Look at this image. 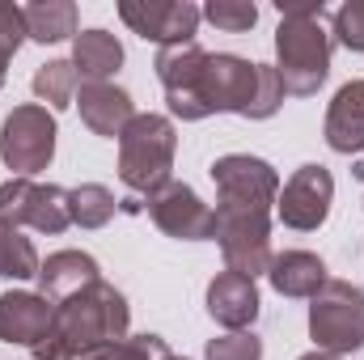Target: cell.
<instances>
[{"mask_svg":"<svg viewBox=\"0 0 364 360\" xmlns=\"http://www.w3.org/2000/svg\"><path fill=\"white\" fill-rule=\"evenodd\" d=\"M73 68H77V81L81 85L110 81L123 68V43L110 30H81L73 38Z\"/></svg>","mask_w":364,"mask_h":360,"instance_id":"ac0fdd59","label":"cell"},{"mask_svg":"<svg viewBox=\"0 0 364 360\" xmlns=\"http://www.w3.org/2000/svg\"><path fill=\"white\" fill-rule=\"evenodd\" d=\"M309 339L318 352L348 356L364 348V288L352 280H326L309 297Z\"/></svg>","mask_w":364,"mask_h":360,"instance_id":"8992f818","label":"cell"},{"mask_svg":"<svg viewBox=\"0 0 364 360\" xmlns=\"http://www.w3.org/2000/svg\"><path fill=\"white\" fill-rule=\"evenodd\" d=\"M21 17H26V38H34L43 47L81 34L73 0H34V4H21Z\"/></svg>","mask_w":364,"mask_h":360,"instance_id":"d6986e66","label":"cell"},{"mask_svg":"<svg viewBox=\"0 0 364 360\" xmlns=\"http://www.w3.org/2000/svg\"><path fill=\"white\" fill-rule=\"evenodd\" d=\"M174 360H186V356H174Z\"/></svg>","mask_w":364,"mask_h":360,"instance_id":"4dcf8cb0","label":"cell"},{"mask_svg":"<svg viewBox=\"0 0 364 360\" xmlns=\"http://www.w3.org/2000/svg\"><path fill=\"white\" fill-rule=\"evenodd\" d=\"M144 212L153 216V225L166 238H178V242H208L216 233V212L195 195V186H186L178 179H170L153 195H144Z\"/></svg>","mask_w":364,"mask_h":360,"instance_id":"30bf717a","label":"cell"},{"mask_svg":"<svg viewBox=\"0 0 364 360\" xmlns=\"http://www.w3.org/2000/svg\"><path fill=\"white\" fill-rule=\"evenodd\" d=\"M157 81L166 90V106L182 123H199L212 115H242L255 119L259 90H263V64L233 55V51H203L199 43L161 47Z\"/></svg>","mask_w":364,"mask_h":360,"instance_id":"6da1fadb","label":"cell"},{"mask_svg":"<svg viewBox=\"0 0 364 360\" xmlns=\"http://www.w3.org/2000/svg\"><path fill=\"white\" fill-rule=\"evenodd\" d=\"M208 360H263V339L255 331H229L208 339Z\"/></svg>","mask_w":364,"mask_h":360,"instance_id":"d4e9b609","label":"cell"},{"mask_svg":"<svg viewBox=\"0 0 364 360\" xmlns=\"http://www.w3.org/2000/svg\"><path fill=\"white\" fill-rule=\"evenodd\" d=\"M119 17L140 34L144 43L161 47H182L195 43V30L203 21V9L191 0H119Z\"/></svg>","mask_w":364,"mask_h":360,"instance_id":"9c48e42d","label":"cell"},{"mask_svg":"<svg viewBox=\"0 0 364 360\" xmlns=\"http://www.w3.org/2000/svg\"><path fill=\"white\" fill-rule=\"evenodd\" d=\"M301 360H343V356H331V352H318V348H314V352H305Z\"/></svg>","mask_w":364,"mask_h":360,"instance_id":"f1b7e54d","label":"cell"},{"mask_svg":"<svg viewBox=\"0 0 364 360\" xmlns=\"http://www.w3.org/2000/svg\"><path fill=\"white\" fill-rule=\"evenodd\" d=\"M356 179H364V166H356Z\"/></svg>","mask_w":364,"mask_h":360,"instance_id":"f546056e","label":"cell"},{"mask_svg":"<svg viewBox=\"0 0 364 360\" xmlns=\"http://www.w3.org/2000/svg\"><path fill=\"white\" fill-rule=\"evenodd\" d=\"M259 288L250 275H237V271H220L212 275L208 284V318L225 331H250L255 318H259Z\"/></svg>","mask_w":364,"mask_h":360,"instance_id":"5bb4252c","label":"cell"},{"mask_svg":"<svg viewBox=\"0 0 364 360\" xmlns=\"http://www.w3.org/2000/svg\"><path fill=\"white\" fill-rule=\"evenodd\" d=\"M275 13L279 17H322L326 4L322 0H275Z\"/></svg>","mask_w":364,"mask_h":360,"instance_id":"83f0119b","label":"cell"},{"mask_svg":"<svg viewBox=\"0 0 364 360\" xmlns=\"http://www.w3.org/2000/svg\"><path fill=\"white\" fill-rule=\"evenodd\" d=\"M216 242L225 255V271L237 275H267L272 263V216L275 208L263 203H233V199H216Z\"/></svg>","mask_w":364,"mask_h":360,"instance_id":"5b68a950","label":"cell"},{"mask_svg":"<svg viewBox=\"0 0 364 360\" xmlns=\"http://www.w3.org/2000/svg\"><path fill=\"white\" fill-rule=\"evenodd\" d=\"M34 97L38 102H47L51 106V115L55 110H68L73 102H77V68H73V60H47L38 73H34Z\"/></svg>","mask_w":364,"mask_h":360,"instance_id":"ffe728a7","label":"cell"},{"mask_svg":"<svg viewBox=\"0 0 364 360\" xmlns=\"http://www.w3.org/2000/svg\"><path fill=\"white\" fill-rule=\"evenodd\" d=\"M267 280L279 297H305L309 301L331 280V271L322 263V255H314V250H279L267 263Z\"/></svg>","mask_w":364,"mask_h":360,"instance_id":"2e32d148","label":"cell"},{"mask_svg":"<svg viewBox=\"0 0 364 360\" xmlns=\"http://www.w3.org/2000/svg\"><path fill=\"white\" fill-rule=\"evenodd\" d=\"M21 43H26V17H21V4L0 0V85H4L9 60L17 55V47H21Z\"/></svg>","mask_w":364,"mask_h":360,"instance_id":"484cf974","label":"cell"},{"mask_svg":"<svg viewBox=\"0 0 364 360\" xmlns=\"http://www.w3.org/2000/svg\"><path fill=\"white\" fill-rule=\"evenodd\" d=\"M81 360H174L170 352V344L161 339V335H127V339H114V344H102V348H93L85 352Z\"/></svg>","mask_w":364,"mask_h":360,"instance_id":"603a6c76","label":"cell"},{"mask_svg":"<svg viewBox=\"0 0 364 360\" xmlns=\"http://www.w3.org/2000/svg\"><path fill=\"white\" fill-rule=\"evenodd\" d=\"M203 17L216 30H225V34H246L259 21V4L255 0H208L203 4Z\"/></svg>","mask_w":364,"mask_h":360,"instance_id":"cb8c5ba5","label":"cell"},{"mask_svg":"<svg viewBox=\"0 0 364 360\" xmlns=\"http://www.w3.org/2000/svg\"><path fill=\"white\" fill-rule=\"evenodd\" d=\"M93 280H102V268H97L93 255H85V250H55L38 268V292L47 301H64V297L81 292Z\"/></svg>","mask_w":364,"mask_h":360,"instance_id":"e0dca14e","label":"cell"},{"mask_svg":"<svg viewBox=\"0 0 364 360\" xmlns=\"http://www.w3.org/2000/svg\"><path fill=\"white\" fill-rule=\"evenodd\" d=\"M0 225H9V229L30 225L34 233L55 238L73 225V199L55 182L9 179L0 182Z\"/></svg>","mask_w":364,"mask_h":360,"instance_id":"ba28073f","label":"cell"},{"mask_svg":"<svg viewBox=\"0 0 364 360\" xmlns=\"http://www.w3.org/2000/svg\"><path fill=\"white\" fill-rule=\"evenodd\" d=\"M51 327H55V301L30 288L0 292V344H17L34 352L38 344H47Z\"/></svg>","mask_w":364,"mask_h":360,"instance_id":"7c38bea8","label":"cell"},{"mask_svg":"<svg viewBox=\"0 0 364 360\" xmlns=\"http://www.w3.org/2000/svg\"><path fill=\"white\" fill-rule=\"evenodd\" d=\"M335 38L322 30V17H279L275 26V73L292 97H314L331 77Z\"/></svg>","mask_w":364,"mask_h":360,"instance_id":"277c9868","label":"cell"},{"mask_svg":"<svg viewBox=\"0 0 364 360\" xmlns=\"http://www.w3.org/2000/svg\"><path fill=\"white\" fill-rule=\"evenodd\" d=\"M132 305L110 280H93L81 292L55 301V327L47 344L34 348V360H81L85 352L127 339Z\"/></svg>","mask_w":364,"mask_h":360,"instance_id":"7a4b0ae2","label":"cell"},{"mask_svg":"<svg viewBox=\"0 0 364 360\" xmlns=\"http://www.w3.org/2000/svg\"><path fill=\"white\" fill-rule=\"evenodd\" d=\"M331 38H335L339 47L364 55V0H348V4L335 9V30H331Z\"/></svg>","mask_w":364,"mask_h":360,"instance_id":"4316f807","label":"cell"},{"mask_svg":"<svg viewBox=\"0 0 364 360\" xmlns=\"http://www.w3.org/2000/svg\"><path fill=\"white\" fill-rule=\"evenodd\" d=\"M77 106H81V123L102 140H119L123 127L136 119V102L132 93L114 81H90L77 90Z\"/></svg>","mask_w":364,"mask_h":360,"instance_id":"4fadbf2b","label":"cell"},{"mask_svg":"<svg viewBox=\"0 0 364 360\" xmlns=\"http://www.w3.org/2000/svg\"><path fill=\"white\" fill-rule=\"evenodd\" d=\"M38 250L21 229L0 225V280H38Z\"/></svg>","mask_w":364,"mask_h":360,"instance_id":"44dd1931","label":"cell"},{"mask_svg":"<svg viewBox=\"0 0 364 360\" xmlns=\"http://www.w3.org/2000/svg\"><path fill=\"white\" fill-rule=\"evenodd\" d=\"M55 115L43 102H21L0 123V162L13 179H34L55 157Z\"/></svg>","mask_w":364,"mask_h":360,"instance_id":"52a82bcc","label":"cell"},{"mask_svg":"<svg viewBox=\"0 0 364 360\" xmlns=\"http://www.w3.org/2000/svg\"><path fill=\"white\" fill-rule=\"evenodd\" d=\"M322 136H326V144H331L335 153H343V157L364 153V81L339 85V93H335L331 106H326Z\"/></svg>","mask_w":364,"mask_h":360,"instance_id":"9a60e30c","label":"cell"},{"mask_svg":"<svg viewBox=\"0 0 364 360\" xmlns=\"http://www.w3.org/2000/svg\"><path fill=\"white\" fill-rule=\"evenodd\" d=\"M178 153V132L166 115L136 110V119L119 136V179L136 195H153L157 186L170 182Z\"/></svg>","mask_w":364,"mask_h":360,"instance_id":"3957f363","label":"cell"},{"mask_svg":"<svg viewBox=\"0 0 364 360\" xmlns=\"http://www.w3.org/2000/svg\"><path fill=\"white\" fill-rule=\"evenodd\" d=\"M68 199H73V225H81V229H102V225L119 212L114 191L102 186V182H81V186H73Z\"/></svg>","mask_w":364,"mask_h":360,"instance_id":"7402d4cb","label":"cell"},{"mask_svg":"<svg viewBox=\"0 0 364 360\" xmlns=\"http://www.w3.org/2000/svg\"><path fill=\"white\" fill-rule=\"evenodd\" d=\"M331 203H335V179H331V170L318 166V162H309V166H301L292 179L279 186L275 216L288 229H296V233H314V229L326 225Z\"/></svg>","mask_w":364,"mask_h":360,"instance_id":"8fae6325","label":"cell"}]
</instances>
